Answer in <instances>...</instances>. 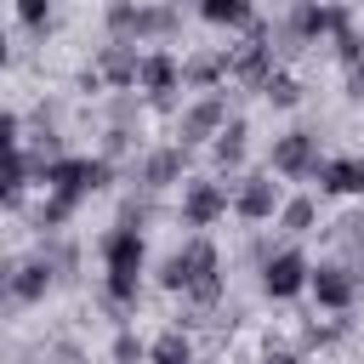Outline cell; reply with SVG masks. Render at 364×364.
Here are the masks:
<instances>
[{
    "label": "cell",
    "instance_id": "9c48e42d",
    "mask_svg": "<svg viewBox=\"0 0 364 364\" xmlns=\"http://www.w3.org/2000/svg\"><path fill=\"white\" fill-rule=\"evenodd\" d=\"M142 57H148V51H136V40H108V34H102V46L91 51V63L102 68L108 91H136V80H142Z\"/></svg>",
    "mask_w": 364,
    "mask_h": 364
},
{
    "label": "cell",
    "instance_id": "9a60e30c",
    "mask_svg": "<svg viewBox=\"0 0 364 364\" xmlns=\"http://www.w3.org/2000/svg\"><path fill=\"white\" fill-rule=\"evenodd\" d=\"M245 159H250V119L233 114L222 125V136L210 142V165H216V176H245Z\"/></svg>",
    "mask_w": 364,
    "mask_h": 364
},
{
    "label": "cell",
    "instance_id": "ac0fdd59",
    "mask_svg": "<svg viewBox=\"0 0 364 364\" xmlns=\"http://www.w3.org/2000/svg\"><path fill=\"white\" fill-rule=\"evenodd\" d=\"M193 358H199V347H193V330H182V324H165L148 341V364H193Z\"/></svg>",
    "mask_w": 364,
    "mask_h": 364
},
{
    "label": "cell",
    "instance_id": "d590c367",
    "mask_svg": "<svg viewBox=\"0 0 364 364\" xmlns=\"http://www.w3.org/2000/svg\"><path fill=\"white\" fill-rule=\"evenodd\" d=\"M176 6H188V0H176ZM193 6H199V0H193Z\"/></svg>",
    "mask_w": 364,
    "mask_h": 364
},
{
    "label": "cell",
    "instance_id": "e575fe53",
    "mask_svg": "<svg viewBox=\"0 0 364 364\" xmlns=\"http://www.w3.org/2000/svg\"><path fill=\"white\" fill-rule=\"evenodd\" d=\"M193 364H222V358H216V353H199V358H193Z\"/></svg>",
    "mask_w": 364,
    "mask_h": 364
},
{
    "label": "cell",
    "instance_id": "1f68e13d",
    "mask_svg": "<svg viewBox=\"0 0 364 364\" xmlns=\"http://www.w3.org/2000/svg\"><path fill=\"white\" fill-rule=\"evenodd\" d=\"M256 364H301V347H273V341H267V347L256 353Z\"/></svg>",
    "mask_w": 364,
    "mask_h": 364
},
{
    "label": "cell",
    "instance_id": "7402d4cb",
    "mask_svg": "<svg viewBox=\"0 0 364 364\" xmlns=\"http://www.w3.org/2000/svg\"><path fill=\"white\" fill-rule=\"evenodd\" d=\"M74 199H63V193H46L40 205H34V216H28V228H34V239H46V233H68V222H74Z\"/></svg>",
    "mask_w": 364,
    "mask_h": 364
},
{
    "label": "cell",
    "instance_id": "d4e9b609",
    "mask_svg": "<svg viewBox=\"0 0 364 364\" xmlns=\"http://www.w3.org/2000/svg\"><path fill=\"white\" fill-rule=\"evenodd\" d=\"M11 11H17V28H23V34H34V40H51V28H57V17H51V0H11Z\"/></svg>",
    "mask_w": 364,
    "mask_h": 364
},
{
    "label": "cell",
    "instance_id": "8992f818",
    "mask_svg": "<svg viewBox=\"0 0 364 364\" xmlns=\"http://www.w3.org/2000/svg\"><path fill=\"white\" fill-rule=\"evenodd\" d=\"M51 290H57V267L40 245L28 256H6V301L11 307H40Z\"/></svg>",
    "mask_w": 364,
    "mask_h": 364
},
{
    "label": "cell",
    "instance_id": "3957f363",
    "mask_svg": "<svg viewBox=\"0 0 364 364\" xmlns=\"http://www.w3.org/2000/svg\"><path fill=\"white\" fill-rule=\"evenodd\" d=\"M233 119V91L222 85V91H193L188 102H182V114H176V142L182 148H210L216 136H222V125Z\"/></svg>",
    "mask_w": 364,
    "mask_h": 364
},
{
    "label": "cell",
    "instance_id": "ffe728a7",
    "mask_svg": "<svg viewBox=\"0 0 364 364\" xmlns=\"http://www.w3.org/2000/svg\"><path fill=\"white\" fill-rule=\"evenodd\" d=\"M256 97H262L267 108H279V114H290V108H301V102H307V85H301V80H296V74H290V68L279 63V68L267 74V85H262Z\"/></svg>",
    "mask_w": 364,
    "mask_h": 364
},
{
    "label": "cell",
    "instance_id": "f1b7e54d",
    "mask_svg": "<svg viewBox=\"0 0 364 364\" xmlns=\"http://www.w3.org/2000/svg\"><path fill=\"white\" fill-rule=\"evenodd\" d=\"M279 245H284L279 233H267V228H256V233L245 239V250H239V262H245V267H262V262H267V256H273Z\"/></svg>",
    "mask_w": 364,
    "mask_h": 364
},
{
    "label": "cell",
    "instance_id": "4dcf8cb0",
    "mask_svg": "<svg viewBox=\"0 0 364 364\" xmlns=\"http://www.w3.org/2000/svg\"><path fill=\"white\" fill-rule=\"evenodd\" d=\"M74 91H80V97H102V91H108V80H102V68H97V63H85V68L74 74Z\"/></svg>",
    "mask_w": 364,
    "mask_h": 364
},
{
    "label": "cell",
    "instance_id": "d6a6232c",
    "mask_svg": "<svg viewBox=\"0 0 364 364\" xmlns=\"http://www.w3.org/2000/svg\"><path fill=\"white\" fill-rule=\"evenodd\" d=\"M341 91H347V102H353V108H364V63H358V68H347Z\"/></svg>",
    "mask_w": 364,
    "mask_h": 364
},
{
    "label": "cell",
    "instance_id": "277c9868",
    "mask_svg": "<svg viewBox=\"0 0 364 364\" xmlns=\"http://www.w3.org/2000/svg\"><path fill=\"white\" fill-rule=\"evenodd\" d=\"M188 176H193V148H182V142H154V148H142L131 159V182L148 188V193L182 188Z\"/></svg>",
    "mask_w": 364,
    "mask_h": 364
},
{
    "label": "cell",
    "instance_id": "2e32d148",
    "mask_svg": "<svg viewBox=\"0 0 364 364\" xmlns=\"http://www.w3.org/2000/svg\"><path fill=\"white\" fill-rule=\"evenodd\" d=\"M136 40H142V46H171V40H182V6H176V0H142Z\"/></svg>",
    "mask_w": 364,
    "mask_h": 364
},
{
    "label": "cell",
    "instance_id": "5bb4252c",
    "mask_svg": "<svg viewBox=\"0 0 364 364\" xmlns=\"http://www.w3.org/2000/svg\"><path fill=\"white\" fill-rule=\"evenodd\" d=\"M136 91H142V97H171V91H188V85H182V57H176L171 46H148Z\"/></svg>",
    "mask_w": 364,
    "mask_h": 364
},
{
    "label": "cell",
    "instance_id": "e0dca14e",
    "mask_svg": "<svg viewBox=\"0 0 364 364\" xmlns=\"http://www.w3.org/2000/svg\"><path fill=\"white\" fill-rule=\"evenodd\" d=\"M273 228H279L284 239H307V233H318V228H324V210H318V199H313V193H284V205H279Z\"/></svg>",
    "mask_w": 364,
    "mask_h": 364
},
{
    "label": "cell",
    "instance_id": "ba28073f",
    "mask_svg": "<svg viewBox=\"0 0 364 364\" xmlns=\"http://www.w3.org/2000/svg\"><path fill=\"white\" fill-rule=\"evenodd\" d=\"M307 296H313L318 313H353V301H358L364 290H358V279L347 273V262H313Z\"/></svg>",
    "mask_w": 364,
    "mask_h": 364
},
{
    "label": "cell",
    "instance_id": "484cf974",
    "mask_svg": "<svg viewBox=\"0 0 364 364\" xmlns=\"http://www.w3.org/2000/svg\"><path fill=\"white\" fill-rule=\"evenodd\" d=\"M108 364H148V341L136 336V324H119L108 341Z\"/></svg>",
    "mask_w": 364,
    "mask_h": 364
},
{
    "label": "cell",
    "instance_id": "f546056e",
    "mask_svg": "<svg viewBox=\"0 0 364 364\" xmlns=\"http://www.w3.org/2000/svg\"><path fill=\"white\" fill-rule=\"evenodd\" d=\"M40 358H46V364H85V347H80L74 336H51V341L40 347Z\"/></svg>",
    "mask_w": 364,
    "mask_h": 364
},
{
    "label": "cell",
    "instance_id": "8fae6325",
    "mask_svg": "<svg viewBox=\"0 0 364 364\" xmlns=\"http://www.w3.org/2000/svg\"><path fill=\"white\" fill-rule=\"evenodd\" d=\"M97 307L114 318V330H119V324H131V318H136V307H142V273H119V267H102V284H97Z\"/></svg>",
    "mask_w": 364,
    "mask_h": 364
},
{
    "label": "cell",
    "instance_id": "836d02e7",
    "mask_svg": "<svg viewBox=\"0 0 364 364\" xmlns=\"http://www.w3.org/2000/svg\"><path fill=\"white\" fill-rule=\"evenodd\" d=\"M341 262H347V273H353V279H358V290H364V245L341 250Z\"/></svg>",
    "mask_w": 364,
    "mask_h": 364
},
{
    "label": "cell",
    "instance_id": "6da1fadb",
    "mask_svg": "<svg viewBox=\"0 0 364 364\" xmlns=\"http://www.w3.org/2000/svg\"><path fill=\"white\" fill-rule=\"evenodd\" d=\"M233 216V176H188L176 193V222L188 233H210Z\"/></svg>",
    "mask_w": 364,
    "mask_h": 364
},
{
    "label": "cell",
    "instance_id": "4316f807",
    "mask_svg": "<svg viewBox=\"0 0 364 364\" xmlns=\"http://www.w3.org/2000/svg\"><path fill=\"white\" fill-rule=\"evenodd\" d=\"M102 159H136V125H102V148H97Z\"/></svg>",
    "mask_w": 364,
    "mask_h": 364
},
{
    "label": "cell",
    "instance_id": "30bf717a",
    "mask_svg": "<svg viewBox=\"0 0 364 364\" xmlns=\"http://www.w3.org/2000/svg\"><path fill=\"white\" fill-rule=\"evenodd\" d=\"M97 256H102V267H119V273H148V233H142V228L114 222V228H102Z\"/></svg>",
    "mask_w": 364,
    "mask_h": 364
},
{
    "label": "cell",
    "instance_id": "5b68a950",
    "mask_svg": "<svg viewBox=\"0 0 364 364\" xmlns=\"http://www.w3.org/2000/svg\"><path fill=\"white\" fill-rule=\"evenodd\" d=\"M307 279H313V262H307L301 245H279V250L256 267V290H262L267 301H296V296H307Z\"/></svg>",
    "mask_w": 364,
    "mask_h": 364
},
{
    "label": "cell",
    "instance_id": "52a82bcc",
    "mask_svg": "<svg viewBox=\"0 0 364 364\" xmlns=\"http://www.w3.org/2000/svg\"><path fill=\"white\" fill-rule=\"evenodd\" d=\"M279 205H284V188L273 182V171H245V176H233V216H239L245 228L273 222Z\"/></svg>",
    "mask_w": 364,
    "mask_h": 364
},
{
    "label": "cell",
    "instance_id": "83f0119b",
    "mask_svg": "<svg viewBox=\"0 0 364 364\" xmlns=\"http://www.w3.org/2000/svg\"><path fill=\"white\" fill-rule=\"evenodd\" d=\"M324 233H330V245H336V250H353V245H364V210H347V216L324 222Z\"/></svg>",
    "mask_w": 364,
    "mask_h": 364
},
{
    "label": "cell",
    "instance_id": "cb8c5ba5",
    "mask_svg": "<svg viewBox=\"0 0 364 364\" xmlns=\"http://www.w3.org/2000/svg\"><path fill=\"white\" fill-rule=\"evenodd\" d=\"M136 23H142V0H108L102 6V34L108 40H136Z\"/></svg>",
    "mask_w": 364,
    "mask_h": 364
},
{
    "label": "cell",
    "instance_id": "7a4b0ae2",
    "mask_svg": "<svg viewBox=\"0 0 364 364\" xmlns=\"http://www.w3.org/2000/svg\"><path fill=\"white\" fill-rule=\"evenodd\" d=\"M324 159H330V154H324V142H318L313 125H290V131H279V136L267 142V171H273L279 182H313Z\"/></svg>",
    "mask_w": 364,
    "mask_h": 364
},
{
    "label": "cell",
    "instance_id": "4fadbf2b",
    "mask_svg": "<svg viewBox=\"0 0 364 364\" xmlns=\"http://www.w3.org/2000/svg\"><path fill=\"white\" fill-rule=\"evenodd\" d=\"M313 182L324 199H364V154H330Z\"/></svg>",
    "mask_w": 364,
    "mask_h": 364
},
{
    "label": "cell",
    "instance_id": "44dd1931",
    "mask_svg": "<svg viewBox=\"0 0 364 364\" xmlns=\"http://www.w3.org/2000/svg\"><path fill=\"white\" fill-rule=\"evenodd\" d=\"M34 245L51 256L57 284H80V239H74V233H46V239H34Z\"/></svg>",
    "mask_w": 364,
    "mask_h": 364
},
{
    "label": "cell",
    "instance_id": "603a6c76",
    "mask_svg": "<svg viewBox=\"0 0 364 364\" xmlns=\"http://www.w3.org/2000/svg\"><path fill=\"white\" fill-rule=\"evenodd\" d=\"M154 216H159V193H148V188H136V182H131V188L119 193L114 222H125V228H142V233H148V228H154Z\"/></svg>",
    "mask_w": 364,
    "mask_h": 364
},
{
    "label": "cell",
    "instance_id": "d6986e66",
    "mask_svg": "<svg viewBox=\"0 0 364 364\" xmlns=\"http://www.w3.org/2000/svg\"><path fill=\"white\" fill-rule=\"evenodd\" d=\"M199 23H210V28H250L256 23V0H199Z\"/></svg>",
    "mask_w": 364,
    "mask_h": 364
},
{
    "label": "cell",
    "instance_id": "7c38bea8",
    "mask_svg": "<svg viewBox=\"0 0 364 364\" xmlns=\"http://www.w3.org/2000/svg\"><path fill=\"white\" fill-rule=\"evenodd\" d=\"M228 80H233L228 46H205V51H188V57H182V85H188V91H222Z\"/></svg>",
    "mask_w": 364,
    "mask_h": 364
}]
</instances>
